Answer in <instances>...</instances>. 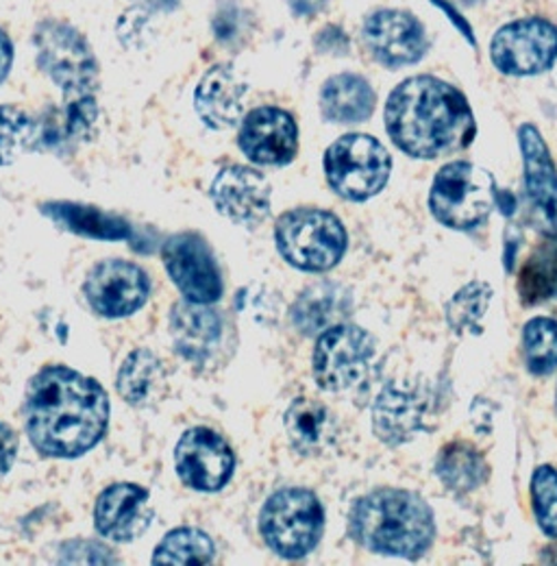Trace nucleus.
<instances>
[{
	"label": "nucleus",
	"instance_id": "f257e3e1",
	"mask_svg": "<svg viewBox=\"0 0 557 566\" xmlns=\"http://www.w3.org/2000/svg\"><path fill=\"white\" fill-rule=\"evenodd\" d=\"M107 390L92 377L51 364L38 370L24 392V427L44 458L74 460L101 444L109 427Z\"/></svg>",
	"mask_w": 557,
	"mask_h": 566
},
{
	"label": "nucleus",
	"instance_id": "f03ea898",
	"mask_svg": "<svg viewBox=\"0 0 557 566\" xmlns=\"http://www.w3.org/2000/svg\"><path fill=\"white\" fill-rule=\"evenodd\" d=\"M386 129L410 157L431 159L473 138V112L453 85L435 76H412L388 98Z\"/></svg>",
	"mask_w": 557,
	"mask_h": 566
},
{
	"label": "nucleus",
	"instance_id": "7ed1b4c3",
	"mask_svg": "<svg viewBox=\"0 0 557 566\" xmlns=\"http://www.w3.org/2000/svg\"><path fill=\"white\" fill-rule=\"evenodd\" d=\"M33 44L40 71L64 92L66 107L57 116L62 148L90 140L98 123V62L87 40L66 22L44 20Z\"/></svg>",
	"mask_w": 557,
	"mask_h": 566
},
{
	"label": "nucleus",
	"instance_id": "20e7f679",
	"mask_svg": "<svg viewBox=\"0 0 557 566\" xmlns=\"http://www.w3.org/2000/svg\"><path fill=\"white\" fill-rule=\"evenodd\" d=\"M348 534L372 554L414 560L431 547L435 521L431 507L414 493L379 489L353 503Z\"/></svg>",
	"mask_w": 557,
	"mask_h": 566
},
{
	"label": "nucleus",
	"instance_id": "39448f33",
	"mask_svg": "<svg viewBox=\"0 0 557 566\" xmlns=\"http://www.w3.org/2000/svg\"><path fill=\"white\" fill-rule=\"evenodd\" d=\"M278 255L305 273H327L347 253L348 235L336 213L320 208H294L275 222Z\"/></svg>",
	"mask_w": 557,
	"mask_h": 566
},
{
	"label": "nucleus",
	"instance_id": "423d86ee",
	"mask_svg": "<svg viewBox=\"0 0 557 566\" xmlns=\"http://www.w3.org/2000/svg\"><path fill=\"white\" fill-rule=\"evenodd\" d=\"M264 545L283 560L309 556L325 532V507L309 489L287 486L266 499L258 518Z\"/></svg>",
	"mask_w": 557,
	"mask_h": 566
},
{
	"label": "nucleus",
	"instance_id": "0eeeda50",
	"mask_svg": "<svg viewBox=\"0 0 557 566\" xmlns=\"http://www.w3.org/2000/svg\"><path fill=\"white\" fill-rule=\"evenodd\" d=\"M168 332L177 355L203 373L222 368L238 349L231 318L213 303L177 301L168 316Z\"/></svg>",
	"mask_w": 557,
	"mask_h": 566
},
{
	"label": "nucleus",
	"instance_id": "6e6552de",
	"mask_svg": "<svg viewBox=\"0 0 557 566\" xmlns=\"http://www.w3.org/2000/svg\"><path fill=\"white\" fill-rule=\"evenodd\" d=\"M498 201L501 192L496 190L494 177L471 161L444 166L435 175L429 197L433 218L458 231L480 227Z\"/></svg>",
	"mask_w": 557,
	"mask_h": 566
},
{
	"label": "nucleus",
	"instance_id": "1a4fd4ad",
	"mask_svg": "<svg viewBox=\"0 0 557 566\" xmlns=\"http://www.w3.org/2000/svg\"><path fill=\"white\" fill-rule=\"evenodd\" d=\"M392 170L386 146L364 134H348L325 153V175L332 190L347 201H368L379 195Z\"/></svg>",
	"mask_w": 557,
	"mask_h": 566
},
{
	"label": "nucleus",
	"instance_id": "9d476101",
	"mask_svg": "<svg viewBox=\"0 0 557 566\" xmlns=\"http://www.w3.org/2000/svg\"><path fill=\"white\" fill-rule=\"evenodd\" d=\"M375 338L357 327L338 323L318 334L312 370L323 390L343 392L359 386L375 359Z\"/></svg>",
	"mask_w": 557,
	"mask_h": 566
},
{
	"label": "nucleus",
	"instance_id": "9b49d317",
	"mask_svg": "<svg viewBox=\"0 0 557 566\" xmlns=\"http://www.w3.org/2000/svg\"><path fill=\"white\" fill-rule=\"evenodd\" d=\"M161 260L168 277L179 287L186 301L216 303L222 296L224 283L213 249L199 231L172 233L161 249Z\"/></svg>",
	"mask_w": 557,
	"mask_h": 566
},
{
	"label": "nucleus",
	"instance_id": "f8f14e48",
	"mask_svg": "<svg viewBox=\"0 0 557 566\" xmlns=\"http://www.w3.org/2000/svg\"><path fill=\"white\" fill-rule=\"evenodd\" d=\"M235 464L231 444L209 427H190L175 447L177 478L197 493L222 491L231 482Z\"/></svg>",
	"mask_w": 557,
	"mask_h": 566
},
{
	"label": "nucleus",
	"instance_id": "ddd939ff",
	"mask_svg": "<svg viewBox=\"0 0 557 566\" xmlns=\"http://www.w3.org/2000/svg\"><path fill=\"white\" fill-rule=\"evenodd\" d=\"M90 310L103 318H127L150 298L148 273L129 260H103L94 264L83 282Z\"/></svg>",
	"mask_w": 557,
	"mask_h": 566
},
{
	"label": "nucleus",
	"instance_id": "4468645a",
	"mask_svg": "<svg viewBox=\"0 0 557 566\" xmlns=\"http://www.w3.org/2000/svg\"><path fill=\"white\" fill-rule=\"evenodd\" d=\"M492 62L505 74L529 76L549 71L557 60V29L540 18L518 20L492 40Z\"/></svg>",
	"mask_w": 557,
	"mask_h": 566
},
{
	"label": "nucleus",
	"instance_id": "2eb2a0df",
	"mask_svg": "<svg viewBox=\"0 0 557 566\" xmlns=\"http://www.w3.org/2000/svg\"><path fill=\"white\" fill-rule=\"evenodd\" d=\"M209 199L216 212L229 218L233 224L255 229L273 210V186L260 170L231 164L213 177Z\"/></svg>",
	"mask_w": 557,
	"mask_h": 566
},
{
	"label": "nucleus",
	"instance_id": "dca6fc26",
	"mask_svg": "<svg viewBox=\"0 0 557 566\" xmlns=\"http://www.w3.org/2000/svg\"><path fill=\"white\" fill-rule=\"evenodd\" d=\"M238 146L258 166H287L298 153L296 120L281 107H258L242 118Z\"/></svg>",
	"mask_w": 557,
	"mask_h": 566
},
{
	"label": "nucleus",
	"instance_id": "f3484780",
	"mask_svg": "<svg viewBox=\"0 0 557 566\" xmlns=\"http://www.w3.org/2000/svg\"><path fill=\"white\" fill-rule=\"evenodd\" d=\"M153 507L148 489L134 482L107 486L94 503V530L114 543H134L150 527Z\"/></svg>",
	"mask_w": 557,
	"mask_h": 566
},
{
	"label": "nucleus",
	"instance_id": "a211bd4d",
	"mask_svg": "<svg viewBox=\"0 0 557 566\" xmlns=\"http://www.w3.org/2000/svg\"><path fill=\"white\" fill-rule=\"evenodd\" d=\"M364 42L372 57L388 69L417 64L427 51L422 24L414 15L397 9L372 13L364 24Z\"/></svg>",
	"mask_w": 557,
	"mask_h": 566
},
{
	"label": "nucleus",
	"instance_id": "6ab92c4d",
	"mask_svg": "<svg viewBox=\"0 0 557 566\" xmlns=\"http://www.w3.org/2000/svg\"><path fill=\"white\" fill-rule=\"evenodd\" d=\"M521 150L525 159L527 195L538 212L540 227L557 238V172L549 148L534 125L521 127Z\"/></svg>",
	"mask_w": 557,
	"mask_h": 566
},
{
	"label": "nucleus",
	"instance_id": "aec40b11",
	"mask_svg": "<svg viewBox=\"0 0 557 566\" xmlns=\"http://www.w3.org/2000/svg\"><path fill=\"white\" fill-rule=\"evenodd\" d=\"M246 83L229 64L211 66L197 85L195 109L213 132L235 127L244 114Z\"/></svg>",
	"mask_w": 557,
	"mask_h": 566
},
{
	"label": "nucleus",
	"instance_id": "412c9836",
	"mask_svg": "<svg viewBox=\"0 0 557 566\" xmlns=\"http://www.w3.org/2000/svg\"><path fill=\"white\" fill-rule=\"evenodd\" d=\"M427 401L420 390L388 384L372 406V429L390 447L410 442L424 419Z\"/></svg>",
	"mask_w": 557,
	"mask_h": 566
},
{
	"label": "nucleus",
	"instance_id": "4be33fe9",
	"mask_svg": "<svg viewBox=\"0 0 557 566\" xmlns=\"http://www.w3.org/2000/svg\"><path fill=\"white\" fill-rule=\"evenodd\" d=\"M283 424L287 442L305 458L327 453L340 433L334 412L325 403L307 397H298L290 403L283 415Z\"/></svg>",
	"mask_w": 557,
	"mask_h": 566
},
{
	"label": "nucleus",
	"instance_id": "5701e85b",
	"mask_svg": "<svg viewBox=\"0 0 557 566\" xmlns=\"http://www.w3.org/2000/svg\"><path fill=\"white\" fill-rule=\"evenodd\" d=\"M40 212L51 218L60 229H66L78 238L101 242H123L134 238V227L127 218L101 210L96 206L74 201H49L40 206Z\"/></svg>",
	"mask_w": 557,
	"mask_h": 566
},
{
	"label": "nucleus",
	"instance_id": "b1692460",
	"mask_svg": "<svg viewBox=\"0 0 557 566\" xmlns=\"http://www.w3.org/2000/svg\"><path fill=\"white\" fill-rule=\"evenodd\" d=\"M377 96L370 83L359 74H336L320 90V112L336 125L364 123L375 112Z\"/></svg>",
	"mask_w": 557,
	"mask_h": 566
},
{
	"label": "nucleus",
	"instance_id": "393cba45",
	"mask_svg": "<svg viewBox=\"0 0 557 566\" xmlns=\"http://www.w3.org/2000/svg\"><path fill=\"white\" fill-rule=\"evenodd\" d=\"M350 296L338 283H316L301 292L292 305V323L305 336L323 334L348 314Z\"/></svg>",
	"mask_w": 557,
	"mask_h": 566
},
{
	"label": "nucleus",
	"instance_id": "a878e982",
	"mask_svg": "<svg viewBox=\"0 0 557 566\" xmlns=\"http://www.w3.org/2000/svg\"><path fill=\"white\" fill-rule=\"evenodd\" d=\"M166 379L168 373L159 355L150 349H136L118 368L116 390L125 403L134 408H150L164 399Z\"/></svg>",
	"mask_w": 557,
	"mask_h": 566
},
{
	"label": "nucleus",
	"instance_id": "bb28decb",
	"mask_svg": "<svg viewBox=\"0 0 557 566\" xmlns=\"http://www.w3.org/2000/svg\"><path fill=\"white\" fill-rule=\"evenodd\" d=\"M46 150L44 123L15 105H0V166L15 164L27 153Z\"/></svg>",
	"mask_w": 557,
	"mask_h": 566
},
{
	"label": "nucleus",
	"instance_id": "cd10ccee",
	"mask_svg": "<svg viewBox=\"0 0 557 566\" xmlns=\"http://www.w3.org/2000/svg\"><path fill=\"white\" fill-rule=\"evenodd\" d=\"M216 558V543L199 527H177L168 532L153 552V565H209Z\"/></svg>",
	"mask_w": 557,
	"mask_h": 566
},
{
	"label": "nucleus",
	"instance_id": "c85d7f7f",
	"mask_svg": "<svg viewBox=\"0 0 557 566\" xmlns=\"http://www.w3.org/2000/svg\"><path fill=\"white\" fill-rule=\"evenodd\" d=\"M435 473L449 491L471 493L486 482L487 467L484 458L473 447L451 444L440 453Z\"/></svg>",
	"mask_w": 557,
	"mask_h": 566
},
{
	"label": "nucleus",
	"instance_id": "c756f323",
	"mask_svg": "<svg viewBox=\"0 0 557 566\" xmlns=\"http://www.w3.org/2000/svg\"><path fill=\"white\" fill-rule=\"evenodd\" d=\"M490 298H492V287L486 283L475 282L464 285L446 305V321L451 329L458 334L480 332Z\"/></svg>",
	"mask_w": 557,
	"mask_h": 566
},
{
	"label": "nucleus",
	"instance_id": "7c9ffc66",
	"mask_svg": "<svg viewBox=\"0 0 557 566\" xmlns=\"http://www.w3.org/2000/svg\"><path fill=\"white\" fill-rule=\"evenodd\" d=\"M523 354L527 368L547 375L557 368V323L551 318H534L523 332Z\"/></svg>",
	"mask_w": 557,
	"mask_h": 566
},
{
	"label": "nucleus",
	"instance_id": "2f4dec72",
	"mask_svg": "<svg viewBox=\"0 0 557 566\" xmlns=\"http://www.w3.org/2000/svg\"><path fill=\"white\" fill-rule=\"evenodd\" d=\"M532 499L540 530L557 538V473L551 467L536 469L532 478Z\"/></svg>",
	"mask_w": 557,
	"mask_h": 566
},
{
	"label": "nucleus",
	"instance_id": "473e14b6",
	"mask_svg": "<svg viewBox=\"0 0 557 566\" xmlns=\"http://www.w3.org/2000/svg\"><path fill=\"white\" fill-rule=\"evenodd\" d=\"M60 563L64 565H114L118 558L109 547L96 541H69L60 549Z\"/></svg>",
	"mask_w": 557,
	"mask_h": 566
},
{
	"label": "nucleus",
	"instance_id": "72a5a7b5",
	"mask_svg": "<svg viewBox=\"0 0 557 566\" xmlns=\"http://www.w3.org/2000/svg\"><path fill=\"white\" fill-rule=\"evenodd\" d=\"M18 447H20L18 433L9 424L0 421V480L9 475V471L13 469L18 458Z\"/></svg>",
	"mask_w": 557,
	"mask_h": 566
},
{
	"label": "nucleus",
	"instance_id": "f704fd0d",
	"mask_svg": "<svg viewBox=\"0 0 557 566\" xmlns=\"http://www.w3.org/2000/svg\"><path fill=\"white\" fill-rule=\"evenodd\" d=\"M11 64H13V44H11L9 35L0 29V85L9 76Z\"/></svg>",
	"mask_w": 557,
	"mask_h": 566
},
{
	"label": "nucleus",
	"instance_id": "c9c22d12",
	"mask_svg": "<svg viewBox=\"0 0 557 566\" xmlns=\"http://www.w3.org/2000/svg\"><path fill=\"white\" fill-rule=\"evenodd\" d=\"M144 2H148L150 7H155L159 11H172L179 4V0H144Z\"/></svg>",
	"mask_w": 557,
	"mask_h": 566
},
{
	"label": "nucleus",
	"instance_id": "e433bc0d",
	"mask_svg": "<svg viewBox=\"0 0 557 566\" xmlns=\"http://www.w3.org/2000/svg\"><path fill=\"white\" fill-rule=\"evenodd\" d=\"M556 408H557V392H556Z\"/></svg>",
	"mask_w": 557,
	"mask_h": 566
}]
</instances>
